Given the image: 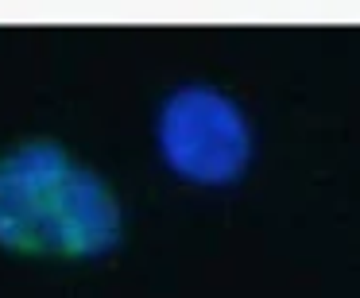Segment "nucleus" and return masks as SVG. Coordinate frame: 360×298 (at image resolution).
Instances as JSON below:
<instances>
[{"label":"nucleus","mask_w":360,"mask_h":298,"mask_svg":"<svg viewBox=\"0 0 360 298\" xmlns=\"http://www.w3.org/2000/svg\"><path fill=\"white\" fill-rule=\"evenodd\" d=\"M155 143L167 171L198 186L240 179L252 159V128L240 105L213 86H182L163 101Z\"/></svg>","instance_id":"obj_2"},{"label":"nucleus","mask_w":360,"mask_h":298,"mask_svg":"<svg viewBox=\"0 0 360 298\" xmlns=\"http://www.w3.org/2000/svg\"><path fill=\"white\" fill-rule=\"evenodd\" d=\"M112 186L51 140L0 155V248L20 256L97 259L120 244Z\"/></svg>","instance_id":"obj_1"}]
</instances>
